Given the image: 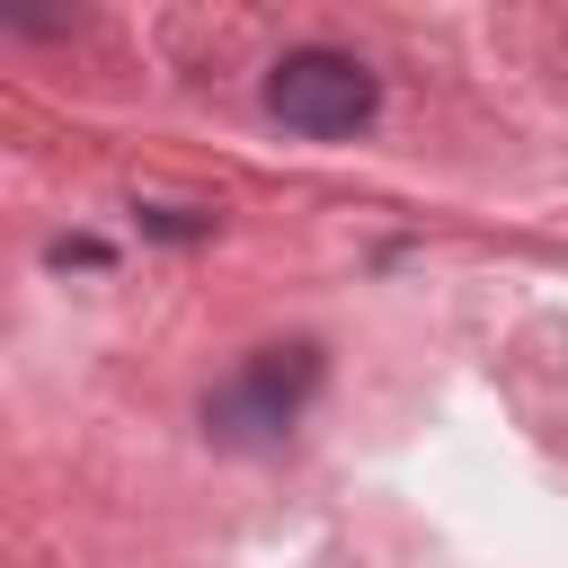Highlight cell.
Returning <instances> with one entry per match:
<instances>
[{
	"label": "cell",
	"mask_w": 568,
	"mask_h": 568,
	"mask_svg": "<svg viewBox=\"0 0 568 568\" xmlns=\"http://www.w3.org/2000/svg\"><path fill=\"white\" fill-rule=\"evenodd\" d=\"M266 106L275 124L311 133V142H337V133H364L373 106H382V80L355 62V53H328V44H302L266 71Z\"/></svg>",
	"instance_id": "cell-1"
},
{
	"label": "cell",
	"mask_w": 568,
	"mask_h": 568,
	"mask_svg": "<svg viewBox=\"0 0 568 568\" xmlns=\"http://www.w3.org/2000/svg\"><path fill=\"white\" fill-rule=\"evenodd\" d=\"M311 382H320V346H257L240 364V382H222L204 399V426L222 444H275L293 426V408L311 399Z\"/></svg>",
	"instance_id": "cell-2"
},
{
	"label": "cell",
	"mask_w": 568,
	"mask_h": 568,
	"mask_svg": "<svg viewBox=\"0 0 568 568\" xmlns=\"http://www.w3.org/2000/svg\"><path fill=\"white\" fill-rule=\"evenodd\" d=\"M53 257H62V266H98L106 248H98V240H53Z\"/></svg>",
	"instance_id": "cell-3"
}]
</instances>
